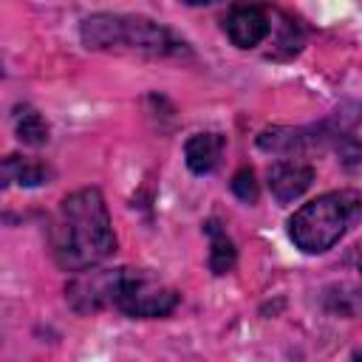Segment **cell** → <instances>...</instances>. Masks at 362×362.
Segmentation results:
<instances>
[{"label": "cell", "instance_id": "cell-11", "mask_svg": "<svg viewBox=\"0 0 362 362\" xmlns=\"http://www.w3.org/2000/svg\"><path fill=\"white\" fill-rule=\"evenodd\" d=\"M3 173H6L8 181H17L20 187H37L51 175V170L42 161L20 158V156H8L6 164H3Z\"/></svg>", "mask_w": 362, "mask_h": 362}, {"label": "cell", "instance_id": "cell-1", "mask_svg": "<svg viewBox=\"0 0 362 362\" xmlns=\"http://www.w3.org/2000/svg\"><path fill=\"white\" fill-rule=\"evenodd\" d=\"M54 252L57 263L68 272L90 269L116 252L107 204L96 187L76 189L62 201L54 232Z\"/></svg>", "mask_w": 362, "mask_h": 362}, {"label": "cell", "instance_id": "cell-2", "mask_svg": "<svg viewBox=\"0 0 362 362\" xmlns=\"http://www.w3.org/2000/svg\"><path fill=\"white\" fill-rule=\"evenodd\" d=\"M82 42L99 51H130L147 57L187 54L184 40L139 14H90L82 23Z\"/></svg>", "mask_w": 362, "mask_h": 362}, {"label": "cell", "instance_id": "cell-8", "mask_svg": "<svg viewBox=\"0 0 362 362\" xmlns=\"http://www.w3.org/2000/svg\"><path fill=\"white\" fill-rule=\"evenodd\" d=\"M223 147H226V139H223L221 133H195V136L187 141V147H184L187 167H189L195 175L212 173V170L221 164Z\"/></svg>", "mask_w": 362, "mask_h": 362}, {"label": "cell", "instance_id": "cell-4", "mask_svg": "<svg viewBox=\"0 0 362 362\" xmlns=\"http://www.w3.org/2000/svg\"><path fill=\"white\" fill-rule=\"evenodd\" d=\"M116 305L127 317H141V320L167 317L178 305V291L170 288V286L156 283L147 274H139V272L127 269V274L122 280V288H119V297H116Z\"/></svg>", "mask_w": 362, "mask_h": 362}, {"label": "cell", "instance_id": "cell-10", "mask_svg": "<svg viewBox=\"0 0 362 362\" xmlns=\"http://www.w3.org/2000/svg\"><path fill=\"white\" fill-rule=\"evenodd\" d=\"M14 130H17V139L23 144H31V147H40L48 141V122L28 105L17 107V116H14Z\"/></svg>", "mask_w": 362, "mask_h": 362}, {"label": "cell", "instance_id": "cell-12", "mask_svg": "<svg viewBox=\"0 0 362 362\" xmlns=\"http://www.w3.org/2000/svg\"><path fill=\"white\" fill-rule=\"evenodd\" d=\"M232 192L246 201V204H255L257 195H260V187H257V178H255V170L252 167H240L232 178Z\"/></svg>", "mask_w": 362, "mask_h": 362}, {"label": "cell", "instance_id": "cell-6", "mask_svg": "<svg viewBox=\"0 0 362 362\" xmlns=\"http://www.w3.org/2000/svg\"><path fill=\"white\" fill-rule=\"evenodd\" d=\"M223 31L238 48H255L269 37L272 23L263 6H232L223 17Z\"/></svg>", "mask_w": 362, "mask_h": 362}, {"label": "cell", "instance_id": "cell-3", "mask_svg": "<svg viewBox=\"0 0 362 362\" xmlns=\"http://www.w3.org/2000/svg\"><path fill=\"white\" fill-rule=\"evenodd\" d=\"M359 212H362V201L354 189L325 192L303 204L288 218V235L297 243V249L308 255H320L348 232V226L359 218Z\"/></svg>", "mask_w": 362, "mask_h": 362}, {"label": "cell", "instance_id": "cell-13", "mask_svg": "<svg viewBox=\"0 0 362 362\" xmlns=\"http://www.w3.org/2000/svg\"><path fill=\"white\" fill-rule=\"evenodd\" d=\"M354 362H362V348H359V351H354Z\"/></svg>", "mask_w": 362, "mask_h": 362}, {"label": "cell", "instance_id": "cell-7", "mask_svg": "<svg viewBox=\"0 0 362 362\" xmlns=\"http://www.w3.org/2000/svg\"><path fill=\"white\" fill-rule=\"evenodd\" d=\"M314 181V167L303 161H277L269 167V189L280 204L300 198Z\"/></svg>", "mask_w": 362, "mask_h": 362}, {"label": "cell", "instance_id": "cell-5", "mask_svg": "<svg viewBox=\"0 0 362 362\" xmlns=\"http://www.w3.org/2000/svg\"><path fill=\"white\" fill-rule=\"evenodd\" d=\"M127 269H99V272H82L79 277H74L68 283V303L79 311H96L107 303H116L122 280H124Z\"/></svg>", "mask_w": 362, "mask_h": 362}, {"label": "cell", "instance_id": "cell-9", "mask_svg": "<svg viewBox=\"0 0 362 362\" xmlns=\"http://www.w3.org/2000/svg\"><path fill=\"white\" fill-rule=\"evenodd\" d=\"M204 232H206V238H209V269H212L215 274L232 272V266H235V260H238V252H235V243L229 240L226 229L221 226V221H218V218H209L206 226H204Z\"/></svg>", "mask_w": 362, "mask_h": 362}]
</instances>
